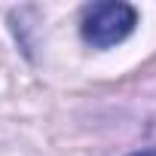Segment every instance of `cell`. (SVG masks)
Listing matches in <instances>:
<instances>
[{"instance_id":"2","label":"cell","mask_w":156,"mask_h":156,"mask_svg":"<svg viewBox=\"0 0 156 156\" xmlns=\"http://www.w3.org/2000/svg\"><path fill=\"white\" fill-rule=\"evenodd\" d=\"M129 156H156V147H147V150H135V153H129Z\"/></svg>"},{"instance_id":"1","label":"cell","mask_w":156,"mask_h":156,"mask_svg":"<svg viewBox=\"0 0 156 156\" xmlns=\"http://www.w3.org/2000/svg\"><path fill=\"white\" fill-rule=\"evenodd\" d=\"M138 25V9L122 0H101V3L86 6L83 22H80V34L89 46L95 49H110L116 43H122Z\"/></svg>"}]
</instances>
